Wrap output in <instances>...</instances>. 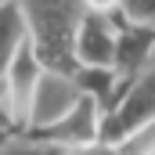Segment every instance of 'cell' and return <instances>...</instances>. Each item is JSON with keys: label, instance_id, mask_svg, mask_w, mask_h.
I'll return each instance as SVG.
<instances>
[{"label": "cell", "instance_id": "6da1fadb", "mask_svg": "<svg viewBox=\"0 0 155 155\" xmlns=\"http://www.w3.org/2000/svg\"><path fill=\"white\" fill-rule=\"evenodd\" d=\"M22 7L29 18V43L43 69L76 72V33L87 15L83 0H22Z\"/></svg>", "mask_w": 155, "mask_h": 155}, {"label": "cell", "instance_id": "7a4b0ae2", "mask_svg": "<svg viewBox=\"0 0 155 155\" xmlns=\"http://www.w3.org/2000/svg\"><path fill=\"white\" fill-rule=\"evenodd\" d=\"M152 119H155V54L130 79V90L119 97V105L112 112H105L101 141H119V137H126L130 130H137V126H144Z\"/></svg>", "mask_w": 155, "mask_h": 155}, {"label": "cell", "instance_id": "3957f363", "mask_svg": "<svg viewBox=\"0 0 155 155\" xmlns=\"http://www.w3.org/2000/svg\"><path fill=\"white\" fill-rule=\"evenodd\" d=\"M43 76V61L36 58L33 43H25L7 72L0 76V87H4V108H7V123L15 134H25V123H29V108H33V94H36V83Z\"/></svg>", "mask_w": 155, "mask_h": 155}, {"label": "cell", "instance_id": "277c9868", "mask_svg": "<svg viewBox=\"0 0 155 155\" xmlns=\"http://www.w3.org/2000/svg\"><path fill=\"white\" fill-rule=\"evenodd\" d=\"M101 126H105V108H101V101H94V97L83 94L72 112H65V116L58 119V123H51V126L29 130L25 137L47 141V144H61V148H76V144H94V141H101Z\"/></svg>", "mask_w": 155, "mask_h": 155}, {"label": "cell", "instance_id": "5b68a950", "mask_svg": "<svg viewBox=\"0 0 155 155\" xmlns=\"http://www.w3.org/2000/svg\"><path fill=\"white\" fill-rule=\"evenodd\" d=\"M83 97V90L76 87L72 72H54V69H43V76L36 83V94H33V108H29V123H25V134L40 130V126H51L65 112L76 108V101Z\"/></svg>", "mask_w": 155, "mask_h": 155}, {"label": "cell", "instance_id": "8992f818", "mask_svg": "<svg viewBox=\"0 0 155 155\" xmlns=\"http://www.w3.org/2000/svg\"><path fill=\"white\" fill-rule=\"evenodd\" d=\"M116 40H119L116 18L87 11L79 18V33H76V61L79 65H112L116 61Z\"/></svg>", "mask_w": 155, "mask_h": 155}, {"label": "cell", "instance_id": "52a82bcc", "mask_svg": "<svg viewBox=\"0 0 155 155\" xmlns=\"http://www.w3.org/2000/svg\"><path fill=\"white\" fill-rule=\"evenodd\" d=\"M116 25H119V40H116V61L112 65L123 79H134L155 54V25L126 22L119 15H116Z\"/></svg>", "mask_w": 155, "mask_h": 155}, {"label": "cell", "instance_id": "ba28073f", "mask_svg": "<svg viewBox=\"0 0 155 155\" xmlns=\"http://www.w3.org/2000/svg\"><path fill=\"white\" fill-rule=\"evenodd\" d=\"M25 43H29V18L22 0H0V76Z\"/></svg>", "mask_w": 155, "mask_h": 155}, {"label": "cell", "instance_id": "9c48e42d", "mask_svg": "<svg viewBox=\"0 0 155 155\" xmlns=\"http://www.w3.org/2000/svg\"><path fill=\"white\" fill-rule=\"evenodd\" d=\"M72 79H76V87L87 97L101 101V108L108 112V105H112V97H116V87H119L123 76L116 72V65H79L76 72H72Z\"/></svg>", "mask_w": 155, "mask_h": 155}, {"label": "cell", "instance_id": "30bf717a", "mask_svg": "<svg viewBox=\"0 0 155 155\" xmlns=\"http://www.w3.org/2000/svg\"><path fill=\"white\" fill-rule=\"evenodd\" d=\"M108 144H116L119 155H155V119L137 126V130H130L119 141H108Z\"/></svg>", "mask_w": 155, "mask_h": 155}, {"label": "cell", "instance_id": "8fae6325", "mask_svg": "<svg viewBox=\"0 0 155 155\" xmlns=\"http://www.w3.org/2000/svg\"><path fill=\"white\" fill-rule=\"evenodd\" d=\"M0 155H65L61 144H47V141H33V137H25V134H18L11 144H4Z\"/></svg>", "mask_w": 155, "mask_h": 155}, {"label": "cell", "instance_id": "7c38bea8", "mask_svg": "<svg viewBox=\"0 0 155 155\" xmlns=\"http://www.w3.org/2000/svg\"><path fill=\"white\" fill-rule=\"evenodd\" d=\"M119 18L141 22V25H155V0H123Z\"/></svg>", "mask_w": 155, "mask_h": 155}, {"label": "cell", "instance_id": "4fadbf2b", "mask_svg": "<svg viewBox=\"0 0 155 155\" xmlns=\"http://www.w3.org/2000/svg\"><path fill=\"white\" fill-rule=\"evenodd\" d=\"M83 7L94 11V15H108V18H116L119 11H123V0H83Z\"/></svg>", "mask_w": 155, "mask_h": 155}, {"label": "cell", "instance_id": "5bb4252c", "mask_svg": "<svg viewBox=\"0 0 155 155\" xmlns=\"http://www.w3.org/2000/svg\"><path fill=\"white\" fill-rule=\"evenodd\" d=\"M15 137H18V134H15L11 126H4V123H0V148H4V144H11Z\"/></svg>", "mask_w": 155, "mask_h": 155}, {"label": "cell", "instance_id": "9a60e30c", "mask_svg": "<svg viewBox=\"0 0 155 155\" xmlns=\"http://www.w3.org/2000/svg\"><path fill=\"white\" fill-rule=\"evenodd\" d=\"M0 123H4V126H11V123H7V108H4V87H0Z\"/></svg>", "mask_w": 155, "mask_h": 155}]
</instances>
